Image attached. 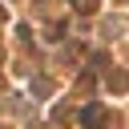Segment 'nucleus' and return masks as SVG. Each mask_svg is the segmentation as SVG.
<instances>
[{
  "instance_id": "obj_1",
  "label": "nucleus",
  "mask_w": 129,
  "mask_h": 129,
  "mask_svg": "<svg viewBox=\"0 0 129 129\" xmlns=\"http://www.w3.org/2000/svg\"><path fill=\"white\" fill-rule=\"evenodd\" d=\"M81 121H85L89 129H97V125H105V109H101V105H85V113H81Z\"/></svg>"
},
{
  "instance_id": "obj_2",
  "label": "nucleus",
  "mask_w": 129,
  "mask_h": 129,
  "mask_svg": "<svg viewBox=\"0 0 129 129\" xmlns=\"http://www.w3.org/2000/svg\"><path fill=\"white\" fill-rule=\"evenodd\" d=\"M109 85H113V89H125V85H129V77H125V73H113V77H109Z\"/></svg>"
},
{
  "instance_id": "obj_3",
  "label": "nucleus",
  "mask_w": 129,
  "mask_h": 129,
  "mask_svg": "<svg viewBox=\"0 0 129 129\" xmlns=\"http://www.w3.org/2000/svg\"><path fill=\"white\" fill-rule=\"evenodd\" d=\"M93 4H97V0H77V8H81V12H93Z\"/></svg>"
},
{
  "instance_id": "obj_4",
  "label": "nucleus",
  "mask_w": 129,
  "mask_h": 129,
  "mask_svg": "<svg viewBox=\"0 0 129 129\" xmlns=\"http://www.w3.org/2000/svg\"><path fill=\"white\" fill-rule=\"evenodd\" d=\"M0 20H4V8H0Z\"/></svg>"
}]
</instances>
